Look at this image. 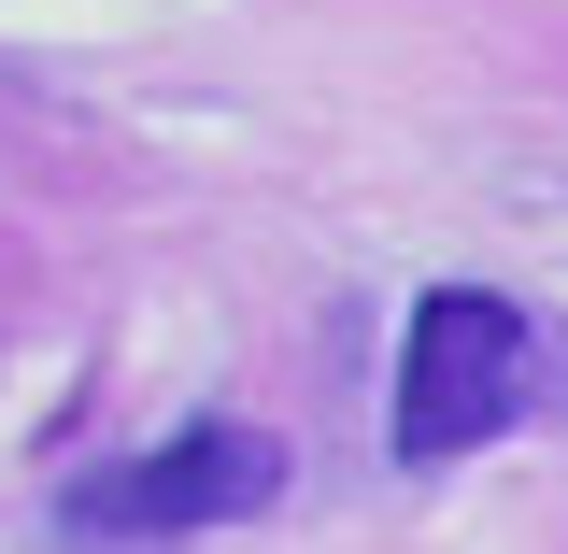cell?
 I'll list each match as a JSON object with an SVG mask.
<instances>
[{
    "instance_id": "obj_2",
    "label": "cell",
    "mask_w": 568,
    "mask_h": 554,
    "mask_svg": "<svg viewBox=\"0 0 568 554\" xmlns=\"http://www.w3.org/2000/svg\"><path fill=\"white\" fill-rule=\"evenodd\" d=\"M526 413V299L497 284H426L413 328H398V455L440 470Z\"/></svg>"
},
{
    "instance_id": "obj_1",
    "label": "cell",
    "mask_w": 568,
    "mask_h": 554,
    "mask_svg": "<svg viewBox=\"0 0 568 554\" xmlns=\"http://www.w3.org/2000/svg\"><path fill=\"white\" fill-rule=\"evenodd\" d=\"M271 497H284V441L242 413H200L142 455H114V470H85L58 497V526L85 554H142V541H200V526H256Z\"/></svg>"
}]
</instances>
